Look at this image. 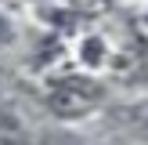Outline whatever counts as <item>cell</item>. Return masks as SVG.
<instances>
[{"instance_id":"2","label":"cell","mask_w":148,"mask_h":145,"mask_svg":"<svg viewBox=\"0 0 148 145\" xmlns=\"http://www.w3.org/2000/svg\"><path fill=\"white\" fill-rule=\"evenodd\" d=\"M11 40H14V26H11V22L4 18V14H0V51H4L7 44H11Z\"/></svg>"},{"instance_id":"1","label":"cell","mask_w":148,"mask_h":145,"mask_svg":"<svg viewBox=\"0 0 148 145\" xmlns=\"http://www.w3.org/2000/svg\"><path fill=\"white\" fill-rule=\"evenodd\" d=\"M101 98H105V91H101L90 76L76 72V76H58L54 84H51L47 109L58 116V120H83L87 113L98 109Z\"/></svg>"}]
</instances>
